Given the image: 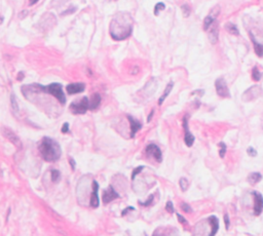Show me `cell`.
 Listing matches in <instances>:
<instances>
[{
	"mask_svg": "<svg viewBox=\"0 0 263 236\" xmlns=\"http://www.w3.org/2000/svg\"><path fill=\"white\" fill-rule=\"evenodd\" d=\"M133 26L134 20L129 13H118L110 23V36L117 41L126 39L132 35Z\"/></svg>",
	"mask_w": 263,
	"mask_h": 236,
	"instance_id": "cell-1",
	"label": "cell"
},
{
	"mask_svg": "<svg viewBox=\"0 0 263 236\" xmlns=\"http://www.w3.org/2000/svg\"><path fill=\"white\" fill-rule=\"evenodd\" d=\"M41 157L48 162H55L61 157L62 150L59 143L48 136H44L38 146Z\"/></svg>",
	"mask_w": 263,
	"mask_h": 236,
	"instance_id": "cell-2",
	"label": "cell"
},
{
	"mask_svg": "<svg viewBox=\"0 0 263 236\" xmlns=\"http://www.w3.org/2000/svg\"><path fill=\"white\" fill-rule=\"evenodd\" d=\"M40 90L54 96L61 104H65L66 103V97L63 92V87L60 83H52L48 86H42L41 85Z\"/></svg>",
	"mask_w": 263,
	"mask_h": 236,
	"instance_id": "cell-3",
	"label": "cell"
},
{
	"mask_svg": "<svg viewBox=\"0 0 263 236\" xmlns=\"http://www.w3.org/2000/svg\"><path fill=\"white\" fill-rule=\"evenodd\" d=\"M90 108V103L87 98H82L78 102H73L69 109L73 114H84Z\"/></svg>",
	"mask_w": 263,
	"mask_h": 236,
	"instance_id": "cell-4",
	"label": "cell"
},
{
	"mask_svg": "<svg viewBox=\"0 0 263 236\" xmlns=\"http://www.w3.org/2000/svg\"><path fill=\"white\" fill-rule=\"evenodd\" d=\"M1 134H2V136H4L6 140H8L11 143H13L18 149H22L23 143H22V141L20 140V138H19L9 127H5V126L1 127Z\"/></svg>",
	"mask_w": 263,
	"mask_h": 236,
	"instance_id": "cell-5",
	"label": "cell"
},
{
	"mask_svg": "<svg viewBox=\"0 0 263 236\" xmlns=\"http://www.w3.org/2000/svg\"><path fill=\"white\" fill-rule=\"evenodd\" d=\"M216 92L221 98H230V92L227 87V84L223 78H218L215 81Z\"/></svg>",
	"mask_w": 263,
	"mask_h": 236,
	"instance_id": "cell-6",
	"label": "cell"
},
{
	"mask_svg": "<svg viewBox=\"0 0 263 236\" xmlns=\"http://www.w3.org/2000/svg\"><path fill=\"white\" fill-rule=\"evenodd\" d=\"M219 13H220V7L215 6L208 16H206L205 20H204V30L205 31H208V29L213 25L214 22H216V18L219 16Z\"/></svg>",
	"mask_w": 263,
	"mask_h": 236,
	"instance_id": "cell-7",
	"label": "cell"
},
{
	"mask_svg": "<svg viewBox=\"0 0 263 236\" xmlns=\"http://www.w3.org/2000/svg\"><path fill=\"white\" fill-rule=\"evenodd\" d=\"M146 153L150 156H152L154 159L157 161V162H161L163 160V155H161V150L158 148V146H156L155 144H149L145 149Z\"/></svg>",
	"mask_w": 263,
	"mask_h": 236,
	"instance_id": "cell-8",
	"label": "cell"
},
{
	"mask_svg": "<svg viewBox=\"0 0 263 236\" xmlns=\"http://www.w3.org/2000/svg\"><path fill=\"white\" fill-rule=\"evenodd\" d=\"M183 127H184L185 136H184V142L187 145V147H191L194 142V136L190 133L189 129H188V115L184 116L183 118Z\"/></svg>",
	"mask_w": 263,
	"mask_h": 236,
	"instance_id": "cell-9",
	"label": "cell"
},
{
	"mask_svg": "<svg viewBox=\"0 0 263 236\" xmlns=\"http://www.w3.org/2000/svg\"><path fill=\"white\" fill-rule=\"evenodd\" d=\"M118 197H119V194L114 190L112 186H109L106 190H104V192H103V202L106 203V204L111 201H113L114 199L118 198Z\"/></svg>",
	"mask_w": 263,
	"mask_h": 236,
	"instance_id": "cell-10",
	"label": "cell"
},
{
	"mask_svg": "<svg viewBox=\"0 0 263 236\" xmlns=\"http://www.w3.org/2000/svg\"><path fill=\"white\" fill-rule=\"evenodd\" d=\"M254 196V215L259 216L263 210V196L258 192H253Z\"/></svg>",
	"mask_w": 263,
	"mask_h": 236,
	"instance_id": "cell-11",
	"label": "cell"
},
{
	"mask_svg": "<svg viewBox=\"0 0 263 236\" xmlns=\"http://www.w3.org/2000/svg\"><path fill=\"white\" fill-rule=\"evenodd\" d=\"M98 190H99V185L96 181L93 182V192L91 195L90 204L92 207L96 208L99 206V195H98Z\"/></svg>",
	"mask_w": 263,
	"mask_h": 236,
	"instance_id": "cell-12",
	"label": "cell"
},
{
	"mask_svg": "<svg viewBox=\"0 0 263 236\" xmlns=\"http://www.w3.org/2000/svg\"><path fill=\"white\" fill-rule=\"evenodd\" d=\"M208 31H209V39H210L211 43L215 44L216 42L218 41V36H219V30L217 22H214L213 25L208 29Z\"/></svg>",
	"mask_w": 263,
	"mask_h": 236,
	"instance_id": "cell-13",
	"label": "cell"
},
{
	"mask_svg": "<svg viewBox=\"0 0 263 236\" xmlns=\"http://www.w3.org/2000/svg\"><path fill=\"white\" fill-rule=\"evenodd\" d=\"M85 89V84L84 83H71L67 85L66 90L69 94H79L82 92Z\"/></svg>",
	"mask_w": 263,
	"mask_h": 236,
	"instance_id": "cell-14",
	"label": "cell"
},
{
	"mask_svg": "<svg viewBox=\"0 0 263 236\" xmlns=\"http://www.w3.org/2000/svg\"><path fill=\"white\" fill-rule=\"evenodd\" d=\"M128 119H129V122L131 124V138H134L135 134L142 129V124L138 120H136L135 118L132 117L131 115H128Z\"/></svg>",
	"mask_w": 263,
	"mask_h": 236,
	"instance_id": "cell-15",
	"label": "cell"
},
{
	"mask_svg": "<svg viewBox=\"0 0 263 236\" xmlns=\"http://www.w3.org/2000/svg\"><path fill=\"white\" fill-rule=\"evenodd\" d=\"M245 92L250 94V97L248 98L247 101H246V102H250V101L255 100V99H257L258 97H260L261 88L259 86H257V85H254V86H252V87H250L249 89H247Z\"/></svg>",
	"mask_w": 263,
	"mask_h": 236,
	"instance_id": "cell-16",
	"label": "cell"
},
{
	"mask_svg": "<svg viewBox=\"0 0 263 236\" xmlns=\"http://www.w3.org/2000/svg\"><path fill=\"white\" fill-rule=\"evenodd\" d=\"M208 221L210 225L212 226V231H211L210 235H215L219 230V221L216 218L215 216H211L210 218H208Z\"/></svg>",
	"mask_w": 263,
	"mask_h": 236,
	"instance_id": "cell-17",
	"label": "cell"
},
{
	"mask_svg": "<svg viewBox=\"0 0 263 236\" xmlns=\"http://www.w3.org/2000/svg\"><path fill=\"white\" fill-rule=\"evenodd\" d=\"M89 103H90V110H96L98 107H99V105H100L101 103V97L99 94H94L92 96V98H91V102L89 101Z\"/></svg>",
	"mask_w": 263,
	"mask_h": 236,
	"instance_id": "cell-18",
	"label": "cell"
},
{
	"mask_svg": "<svg viewBox=\"0 0 263 236\" xmlns=\"http://www.w3.org/2000/svg\"><path fill=\"white\" fill-rule=\"evenodd\" d=\"M250 36H251V40H252V42H253V45H254V50H255L256 55H257L258 57H260V58L263 57V44L258 43L252 34H250Z\"/></svg>",
	"mask_w": 263,
	"mask_h": 236,
	"instance_id": "cell-19",
	"label": "cell"
},
{
	"mask_svg": "<svg viewBox=\"0 0 263 236\" xmlns=\"http://www.w3.org/2000/svg\"><path fill=\"white\" fill-rule=\"evenodd\" d=\"M173 86H174V82L171 81L170 83L168 84L166 86V89H165V92H163V94H161V97L159 98V100H158V105L161 106V104L163 103V101L166 100L167 97H168L169 94H170V92H172V89H173Z\"/></svg>",
	"mask_w": 263,
	"mask_h": 236,
	"instance_id": "cell-20",
	"label": "cell"
},
{
	"mask_svg": "<svg viewBox=\"0 0 263 236\" xmlns=\"http://www.w3.org/2000/svg\"><path fill=\"white\" fill-rule=\"evenodd\" d=\"M261 179H262V175H261V173H252L248 176V182H249L251 185H255V184H257L258 182L261 181Z\"/></svg>",
	"mask_w": 263,
	"mask_h": 236,
	"instance_id": "cell-21",
	"label": "cell"
},
{
	"mask_svg": "<svg viewBox=\"0 0 263 236\" xmlns=\"http://www.w3.org/2000/svg\"><path fill=\"white\" fill-rule=\"evenodd\" d=\"M225 30H226L228 33H230V34H232V35H235V36H239V29H237V27L234 25V24H232V23H227V24H225Z\"/></svg>",
	"mask_w": 263,
	"mask_h": 236,
	"instance_id": "cell-22",
	"label": "cell"
},
{
	"mask_svg": "<svg viewBox=\"0 0 263 236\" xmlns=\"http://www.w3.org/2000/svg\"><path fill=\"white\" fill-rule=\"evenodd\" d=\"M11 109H13V113L15 114H18L19 113V105L18 102H17V99L15 97V94H11Z\"/></svg>",
	"mask_w": 263,
	"mask_h": 236,
	"instance_id": "cell-23",
	"label": "cell"
},
{
	"mask_svg": "<svg viewBox=\"0 0 263 236\" xmlns=\"http://www.w3.org/2000/svg\"><path fill=\"white\" fill-rule=\"evenodd\" d=\"M166 9V4L163 2H158L155 4V6H154V15L155 16H158L159 15V13L163 11H165Z\"/></svg>",
	"mask_w": 263,
	"mask_h": 236,
	"instance_id": "cell-24",
	"label": "cell"
},
{
	"mask_svg": "<svg viewBox=\"0 0 263 236\" xmlns=\"http://www.w3.org/2000/svg\"><path fill=\"white\" fill-rule=\"evenodd\" d=\"M252 78L255 80V81H259L261 79V73L260 71L258 70L257 67H254L252 69Z\"/></svg>",
	"mask_w": 263,
	"mask_h": 236,
	"instance_id": "cell-25",
	"label": "cell"
},
{
	"mask_svg": "<svg viewBox=\"0 0 263 236\" xmlns=\"http://www.w3.org/2000/svg\"><path fill=\"white\" fill-rule=\"evenodd\" d=\"M179 185H180V188H181V190L183 192H185L188 189V181H187L186 179L185 178H181L180 179V181H179Z\"/></svg>",
	"mask_w": 263,
	"mask_h": 236,
	"instance_id": "cell-26",
	"label": "cell"
},
{
	"mask_svg": "<svg viewBox=\"0 0 263 236\" xmlns=\"http://www.w3.org/2000/svg\"><path fill=\"white\" fill-rule=\"evenodd\" d=\"M181 9H182V13H183V16H184L185 18L190 16L191 8H190V6L188 5V4H183V5H181Z\"/></svg>",
	"mask_w": 263,
	"mask_h": 236,
	"instance_id": "cell-27",
	"label": "cell"
},
{
	"mask_svg": "<svg viewBox=\"0 0 263 236\" xmlns=\"http://www.w3.org/2000/svg\"><path fill=\"white\" fill-rule=\"evenodd\" d=\"M218 146L220 147V150H219V154H220V157L224 158V156H225V153H226V145L224 144L223 142H221V143H219Z\"/></svg>",
	"mask_w": 263,
	"mask_h": 236,
	"instance_id": "cell-28",
	"label": "cell"
},
{
	"mask_svg": "<svg viewBox=\"0 0 263 236\" xmlns=\"http://www.w3.org/2000/svg\"><path fill=\"white\" fill-rule=\"evenodd\" d=\"M143 169H144V166H142V165H140V166H138V167L135 168L134 171H133V173H132V180L134 181L135 179H136V177H137L138 175L143 171Z\"/></svg>",
	"mask_w": 263,
	"mask_h": 236,
	"instance_id": "cell-29",
	"label": "cell"
},
{
	"mask_svg": "<svg viewBox=\"0 0 263 236\" xmlns=\"http://www.w3.org/2000/svg\"><path fill=\"white\" fill-rule=\"evenodd\" d=\"M50 173H52V181L53 182L56 183V182H58L60 180V173L57 169H52Z\"/></svg>",
	"mask_w": 263,
	"mask_h": 236,
	"instance_id": "cell-30",
	"label": "cell"
},
{
	"mask_svg": "<svg viewBox=\"0 0 263 236\" xmlns=\"http://www.w3.org/2000/svg\"><path fill=\"white\" fill-rule=\"evenodd\" d=\"M153 198H154V196H153V195H150V196L148 197V199L146 200L145 202L139 201V204H140V205H144V206H149V205L151 204V203H152Z\"/></svg>",
	"mask_w": 263,
	"mask_h": 236,
	"instance_id": "cell-31",
	"label": "cell"
},
{
	"mask_svg": "<svg viewBox=\"0 0 263 236\" xmlns=\"http://www.w3.org/2000/svg\"><path fill=\"white\" fill-rule=\"evenodd\" d=\"M166 210L168 212H170V214H173L174 212V205H173V202L172 201H168L166 204Z\"/></svg>",
	"mask_w": 263,
	"mask_h": 236,
	"instance_id": "cell-32",
	"label": "cell"
},
{
	"mask_svg": "<svg viewBox=\"0 0 263 236\" xmlns=\"http://www.w3.org/2000/svg\"><path fill=\"white\" fill-rule=\"evenodd\" d=\"M180 207H181V210H183L184 212H191V207L189 206V205L187 204V203H185V202H183V203H181V205H180Z\"/></svg>",
	"mask_w": 263,
	"mask_h": 236,
	"instance_id": "cell-33",
	"label": "cell"
},
{
	"mask_svg": "<svg viewBox=\"0 0 263 236\" xmlns=\"http://www.w3.org/2000/svg\"><path fill=\"white\" fill-rule=\"evenodd\" d=\"M247 153L250 155V156H252V157H255L256 155H257V151H256V150L254 149V148H252V147L248 148V149H247Z\"/></svg>",
	"mask_w": 263,
	"mask_h": 236,
	"instance_id": "cell-34",
	"label": "cell"
},
{
	"mask_svg": "<svg viewBox=\"0 0 263 236\" xmlns=\"http://www.w3.org/2000/svg\"><path fill=\"white\" fill-rule=\"evenodd\" d=\"M177 218H178V221H179L182 225H187V221L185 220L184 217H182L180 214H177Z\"/></svg>",
	"mask_w": 263,
	"mask_h": 236,
	"instance_id": "cell-35",
	"label": "cell"
},
{
	"mask_svg": "<svg viewBox=\"0 0 263 236\" xmlns=\"http://www.w3.org/2000/svg\"><path fill=\"white\" fill-rule=\"evenodd\" d=\"M224 222H225V226H226L225 228L228 230V229H229V225H230V222H229V217H228V215H227V214L224 216Z\"/></svg>",
	"mask_w": 263,
	"mask_h": 236,
	"instance_id": "cell-36",
	"label": "cell"
},
{
	"mask_svg": "<svg viewBox=\"0 0 263 236\" xmlns=\"http://www.w3.org/2000/svg\"><path fill=\"white\" fill-rule=\"evenodd\" d=\"M69 131V124L68 123H64L63 124V127H62V133H68Z\"/></svg>",
	"mask_w": 263,
	"mask_h": 236,
	"instance_id": "cell-37",
	"label": "cell"
},
{
	"mask_svg": "<svg viewBox=\"0 0 263 236\" xmlns=\"http://www.w3.org/2000/svg\"><path fill=\"white\" fill-rule=\"evenodd\" d=\"M135 210V208H134V207H133V206H130V207H128V208H126V210H124V212H121V216L124 217V216H126V212H129L130 210Z\"/></svg>",
	"mask_w": 263,
	"mask_h": 236,
	"instance_id": "cell-38",
	"label": "cell"
},
{
	"mask_svg": "<svg viewBox=\"0 0 263 236\" xmlns=\"http://www.w3.org/2000/svg\"><path fill=\"white\" fill-rule=\"evenodd\" d=\"M153 114H154V110H152L150 112L149 116H148V118H147V122H150V121H151V118L153 117Z\"/></svg>",
	"mask_w": 263,
	"mask_h": 236,
	"instance_id": "cell-39",
	"label": "cell"
},
{
	"mask_svg": "<svg viewBox=\"0 0 263 236\" xmlns=\"http://www.w3.org/2000/svg\"><path fill=\"white\" fill-rule=\"evenodd\" d=\"M70 164H71V167H72V169H75V162H74V160L73 159H71L70 158Z\"/></svg>",
	"mask_w": 263,
	"mask_h": 236,
	"instance_id": "cell-40",
	"label": "cell"
},
{
	"mask_svg": "<svg viewBox=\"0 0 263 236\" xmlns=\"http://www.w3.org/2000/svg\"><path fill=\"white\" fill-rule=\"evenodd\" d=\"M38 1H39V0H30V3H29V4H30V5H33V4L37 3Z\"/></svg>",
	"mask_w": 263,
	"mask_h": 236,
	"instance_id": "cell-41",
	"label": "cell"
},
{
	"mask_svg": "<svg viewBox=\"0 0 263 236\" xmlns=\"http://www.w3.org/2000/svg\"><path fill=\"white\" fill-rule=\"evenodd\" d=\"M22 77H23V73L21 72V73L19 74V80H22Z\"/></svg>",
	"mask_w": 263,
	"mask_h": 236,
	"instance_id": "cell-42",
	"label": "cell"
}]
</instances>
